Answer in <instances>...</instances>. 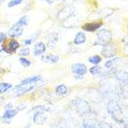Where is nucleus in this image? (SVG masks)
Segmentation results:
<instances>
[{
  "instance_id": "1",
  "label": "nucleus",
  "mask_w": 128,
  "mask_h": 128,
  "mask_svg": "<svg viewBox=\"0 0 128 128\" xmlns=\"http://www.w3.org/2000/svg\"><path fill=\"white\" fill-rule=\"evenodd\" d=\"M38 83H40V82L38 83H27V84H20L19 83L12 89L13 94L15 97H20V96H24L31 91H33L34 89H36L38 85Z\"/></svg>"
},
{
  "instance_id": "2",
  "label": "nucleus",
  "mask_w": 128,
  "mask_h": 128,
  "mask_svg": "<svg viewBox=\"0 0 128 128\" xmlns=\"http://www.w3.org/2000/svg\"><path fill=\"white\" fill-rule=\"evenodd\" d=\"M75 110L78 112V115H87L91 112V106L88 101L82 98H76L73 101Z\"/></svg>"
},
{
  "instance_id": "3",
  "label": "nucleus",
  "mask_w": 128,
  "mask_h": 128,
  "mask_svg": "<svg viewBox=\"0 0 128 128\" xmlns=\"http://www.w3.org/2000/svg\"><path fill=\"white\" fill-rule=\"evenodd\" d=\"M2 47L4 54H7L8 55L15 54L17 50H19L21 49V44L16 38H10L8 39L6 42L0 45Z\"/></svg>"
},
{
  "instance_id": "4",
  "label": "nucleus",
  "mask_w": 128,
  "mask_h": 128,
  "mask_svg": "<svg viewBox=\"0 0 128 128\" xmlns=\"http://www.w3.org/2000/svg\"><path fill=\"white\" fill-rule=\"evenodd\" d=\"M108 111L110 112V116L113 118L115 121L117 122H121V124H124V121L122 119V111L120 106L118 105L117 103H115L113 101H111L108 104Z\"/></svg>"
},
{
  "instance_id": "5",
  "label": "nucleus",
  "mask_w": 128,
  "mask_h": 128,
  "mask_svg": "<svg viewBox=\"0 0 128 128\" xmlns=\"http://www.w3.org/2000/svg\"><path fill=\"white\" fill-rule=\"evenodd\" d=\"M112 38V33L108 29H101L98 30V32L96 34V42L94 44L102 45L110 42Z\"/></svg>"
},
{
  "instance_id": "6",
  "label": "nucleus",
  "mask_w": 128,
  "mask_h": 128,
  "mask_svg": "<svg viewBox=\"0 0 128 128\" xmlns=\"http://www.w3.org/2000/svg\"><path fill=\"white\" fill-rule=\"evenodd\" d=\"M117 50L118 48L116 43L110 41V42L106 43L102 46L101 54L106 58H111V57H114L117 54Z\"/></svg>"
},
{
  "instance_id": "7",
  "label": "nucleus",
  "mask_w": 128,
  "mask_h": 128,
  "mask_svg": "<svg viewBox=\"0 0 128 128\" xmlns=\"http://www.w3.org/2000/svg\"><path fill=\"white\" fill-rule=\"evenodd\" d=\"M103 25L102 21H94V22H85L84 24L82 25V29L85 32H90L94 33L99 30Z\"/></svg>"
},
{
  "instance_id": "8",
  "label": "nucleus",
  "mask_w": 128,
  "mask_h": 128,
  "mask_svg": "<svg viewBox=\"0 0 128 128\" xmlns=\"http://www.w3.org/2000/svg\"><path fill=\"white\" fill-rule=\"evenodd\" d=\"M22 34H24V27H22L17 22L12 24V26L8 30L7 33L8 36H10V38H18L22 36Z\"/></svg>"
},
{
  "instance_id": "9",
  "label": "nucleus",
  "mask_w": 128,
  "mask_h": 128,
  "mask_svg": "<svg viewBox=\"0 0 128 128\" xmlns=\"http://www.w3.org/2000/svg\"><path fill=\"white\" fill-rule=\"evenodd\" d=\"M47 50L46 44L43 41H38L35 43L34 48H33V55L35 57L36 56H42L43 54H45V52Z\"/></svg>"
},
{
  "instance_id": "10",
  "label": "nucleus",
  "mask_w": 128,
  "mask_h": 128,
  "mask_svg": "<svg viewBox=\"0 0 128 128\" xmlns=\"http://www.w3.org/2000/svg\"><path fill=\"white\" fill-rule=\"evenodd\" d=\"M71 71L74 73L75 75L77 76H84V75L87 73L88 69H87V66H86L84 64H82V63H76V64H72L71 66Z\"/></svg>"
},
{
  "instance_id": "11",
  "label": "nucleus",
  "mask_w": 128,
  "mask_h": 128,
  "mask_svg": "<svg viewBox=\"0 0 128 128\" xmlns=\"http://www.w3.org/2000/svg\"><path fill=\"white\" fill-rule=\"evenodd\" d=\"M48 116H47L46 112H38V113H34L33 116V122L35 124L42 125L47 122Z\"/></svg>"
},
{
  "instance_id": "12",
  "label": "nucleus",
  "mask_w": 128,
  "mask_h": 128,
  "mask_svg": "<svg viewBox=\"0 0 128 128\" xmlns=\"http://www.w3.org/2000/svg\"><path fill=\"white\" fill-rule=\"evenodd\" d=\"M59 56L58 55H55V54H44L41 56V61L43 63H46V64H56L59 62Z\"/></svg>"
},
{
  "instance_id": "13",
  "label": "nucleus",
  "mask_w": 128,
  "mask_h": 128,
  "mask_svg": "<svg viewBox=\"0 0 128 128\" xmlns=\"http://www.w3.org/2000/svg\"><path fill=\"white\" fill-rule=\"evenodd\" d=\"M57 39H58V34L56 32H52L50 34H48L46 36V40H47L46 46H48L49 49H54Z\"/></svg>"
},
{
  "instance_id": "14",
  "label": "nucleus",
  "mask_w": 128,
  "mask_h": 128,
  "mask_svg": "<svg viewBox=\"0 0 128 128\" xmlns=\"http://www.w3.org/2000/svg\"><path fill=\"white\" fill-rule=\"evenodd\" d=\"M86 35L84 32L82 31H80L76 34V36L74 38V40H73V43L75 45H82V44H84L86 42Z\"/></svg>"
},
{
  "instance_id": "15",
  "label": "nucleus",
  "mask_w": 128,
  "mask_h": 128,
  "mask_svg": "<svg viewBox=\"0 0 128 128\" xmlns=\"http://www.w3.org/2000/svg\"><path fill=\"white\" fill-rule=\"evenodd\" d=\"M40 80H42V77L40 75H35V76H31V77H27V78H24L20 82V84H27V83H38Z\"/></svg>"
},
{
  "instance_id": "16",
  "label": "nucleus",
  "mask_w": 128,
  "mask_h": 128,
  "mask_svg": "<svg viewBox=\"0 0 128 128\" xmlns=\"http://www.w3.org/2000/svg\"><path fill=\"white\" fill-rule=\"evenodd\" d=\"M19 110H17V108H11V110H5V112L3 113V115L1 116L2 118H4V119H7V120H10V121H11L13 118L18 114Z\"/></svg>"
},
{
  "instance_id": "17",
  "label": "nucleus",
  "mask_w": 128,
  "mask_h": 128,
  "mask_svg": "<svg viewBox=\"0 0 128 128\" xmlns=\"http://www.w3.org/2000/svg\"><path fill=\"white\" fill-rule=\"evenodd\" d=\"M120 61H121V58H119V57H116V58H112V59H110V60L107 61L106 63H105V68H114L117 66V64L120 63Z\"/></svg>"
},
{
  "instance_id": "18",
  "label": "nucleus",
  "mask_w": 128,
  "mask_h": 128,
  "mask_svg": "<svg viewBox=\"0 0 128 128\" xmlns=\"http://www.w3.org/2000/svg\"><path fill=\"white\" fill-rule=\"evenodd\" d=\"M39 35H40V31L36 32L33 36H29V38H27L24 39V40H22V44H24V46H30L34 41H36V39L38 38Z\"/></svg>"
},
{
  "instance_id": "19",
  "label": "nucleus",
  "mask_w": 128,
  "mask_h": 128,
  "mask_svg": "<svg viewBox=\"0 0 128 128\" xmlns=\"http://www.w3.org/2000/svg\"><path fill=\"white\" fill-rule=\"evenodd\" d=\"M115 78H117L119 82L126 83L128 80V75L125 71H118L115 73Z\"/></svg>"
},
{
  "instance_id": "20",
  "label": "nucleus",
  "mask_w": 128,
  "mask_h": 128,
  "mask_svg": "<svg viewBox=\"0 0 128 128\" xmlns=\"http://www.w3.org/2000/svg\"><path fill=\"white\" fill-rule=\"evenodd\" d=\"M68 92V87L64 85V84H59L56 86L55 88V92H56L58 96H66Z\"/></svg>"
},
{
  "instance_id": "21",
  "label": "nucleus",
  "mask_w": 128,
  "mask_h": 128,
  "mask_svg": "<svg viewBox=\"0 0 128 128\" xmlns=\"http://www.w3.org/2000/svg\"><path fill=\"white\" fill-rule=\"evenodd\" d=\"M12 88V84L10 82H0V94L8 92Z\"/></svg>"
},
{
  "instance_id": "22",
  "label": "nucleus",
  "mask_w": 128,
  "mask_h": 128,
  "mask_svg": "<svg viewBox=\"0 0 128 128\" xmlns=\"http://www.w3.org/2000/svg\"><path fill=\"white\" fill-rule=\"evenodd\" d=\"M50 110V108L48 107V106L38 105V106H35V107L31 110V111L34 112V113H38V112H46V111H49Z\"/></svg>"
},
{
  "instance_id": "23",
  "label": "nucleus",
  "mask_w": 128,
  "mask_h": 128,
  "mask_svg": "<svg viewBox=\"0 0 128 128\" xmlns=\"http://www.w3.org/2000/svg\"><path fill=\"white\" fill-rule=\"evenodd\" d=\"M101 61H102V57L100 56V55H97V54L92 55V56H90L89 58H88V62L91 63V64H92L94 66H96V64H100Z\"/></svg>"
},
{
  "instance_id": "24",
  "label": "nucleus",
  "mask_w": 128,
  "mask_h": 128,
  "mask_svg": "<svg viewBox=\"0 0 128 128\" xmlns=\"http://www.w3.org/2000/svg\"><path fill=\"white\" fill-rule=\"evenodd\" d=\"M18 24H20L22 27H24V28L25 26H27L28 25V22H29V19H28V16L27 15H22L21 18L19 19L18 21L16 22Z\"/></svg>"
},
{
  "instance_id": "25",
  "label": "nucleus",
  "mask_w": 128,
  "mask_h": 128,
  "mask_svg": "<svg viewBox=\"0 0 128 128\" xmlns=\"http://www.w3.org/2000/svg\"><path fill=\"white\" fill-rule=\"evenodd\" d=\"M89 72L92 75H94V76L99 75V74H101V72H102V68L99 66L98 64H96V66H92V68H90Z\"/></svg>"
},
{
  "instance_id": "26",
  "label": "nucleus",
  "mask_w": 128,
  "mask_h": 128,
  "mask_svg": "<svg viewBox=\"0 0 128 128\" xmlns=\"http://www.w3.org/2000/svg\"><path fill=\"white\" fill-rule=\"evenodd\" d=\"M19 63H20L21 66H22L24 68H29V66H31V64H32V62L29 60V59H27L26 57H20Z\"/></svg>"
},
{
  "instance_id": "27",
  "label": "nucleus",
  "mask_w": 128,
  "mask_h": 128,
  "mask_svg": "<svg viewBox=\"0 0 128 128\" xmlns=\"http://www.w3.org/2000/svg\"><path fill=\"white\" fill-rule=\"evenodd\" d=\"M31 54V52H30V49H29L28 47H24V48H21L20 50H19V55L20 57H26L30 55Z\"/></svg>"
},
{
  "instance_id": "28",
  "label": "nucleus",
  "mask_w": 128,
  "mask_h": 128,
  "mask_svg": "<svg viewBox=\"0 0 128 128\" xmlns=\"http://www.w3.org/2000/svg\"><path fill=\"white\" fill-rule=\"evenodd\" d=\"M82 127L83 128H100L99 126H97L96 122H90L88 120H84L83 124H82Z\"/></svg>"
},
{
  "instance_id": "29",
  "label": "nucleus",
  "mask_w": 128,
  "mask_h": 128,
  "mask_svg": "<svg viewBox=\"0 0 128 128\" xmlns=\"http://www.w3.org/2000/svg\"><path fill=\"white\" fill-rule=\"evenodd\" d=\"M24 2V0H10V1H8V8H11L17 7Z\"/></svg>"
},
{
  "instance_id": "30",
  "label": "nucleus",
  "mask_w": 128,
  "mask_h": 128,
  "mask_svg": "<svg viewBox=\"0 0 128 128\" xmlns=\"http://www.w3.org/2000/svg\"><path fill=\"white\" fill-rule=\"evenodd\" d=\"M8 40V35L6 33L1 32L0 33V45H2Z\"/></svg>"
},
{
  "instance_id": "31",
  "label": "nucleus",
  "mask_w": 128,
  "mask_h": 128,
  "mask_svg": "<svg viewBox=\"0 0 128 128\" xmlns=\"http://www.w3.org/2000/svg\"><path fill=\"white\" fill-rule=\"evenodd\" d=\"M4 108H5V110H11V108H13V106H12V104L10 103H8L7 104L5 107H4Z\"/></svg>"
},
{
  "instance_id": "32",
  "label": "nucleus",
  "mask_w": 128,
  "mask_h": 128,
  "mask_svg": "<svg viewBox=\"0 0 128 128\" xmlns=\"http://www.w3.org/2000/svg\"><path fill=\"white\" fill-rule=\"evenodd\" d=\"M5 73H7V69L4 68H0V77H2Z\"/></svg>"
},
{
  "instance_id": "33",
  "label": "nucleus",
  "mask_w": 128,
  "mask_h": 128,
  "mask_svg": "<svg viewBox=\"0 0 128 128\" xmlns=\"http://www.w3.org/2000/svg\"><path fill=\"white\" fill-rule=\"evenodd\" d=\"M39 1H44V2H46V3H48V4H52V3H54L55 1H57V0H39Z\"/></svg>"
},
{
  "instance_id": "34",
  "label": "nucleus",
  "mask_w": 128,
  "mask_h": 128,
  "mask_svg": "<svg viewBox=\"0 0 128 128\" xmlns=\"http://www.w3.org/2000/svg\"><path fill=\"white\" fill-rule=\"evenodd\" d=\"M5 102V98L4 97H0V106Z\"/></svg>"
},
{
  "instance_id": "35",
  "label": "nucleus",
  "mask_w": 128,
  "mask_h": 128,
  "mask_svg": "<svg viewBox=\"0 0 128 128\" xmlns=\"http://www.w3.org/2000/svg\"><path fill=\"white\" fill-rule=\"evenodd\" d=\"M4 52H3V50H2V47L0 46V55H2V54H3Z\"/></svg>"
},
{
  "instance_id": "36",
  "label": "nucleus",
  "mask_w": 128,
  "mask_h": 128,
  "mask_svg": "<svg viewBox=\"0 0 128 128\" xmlns=\"http://www.w3.org/2000/svg\"><path fill=\"white\" fill-rule=\"evenodd\" d=\"M31 127V124H28V125H26L25 127H22V128H30Z\"/></svg>"
},
{
  "instance_id": "37",
  "label": "nucleus",
  "mask_w": 128,
  "mask_h": 128,
  "mask_svg": "<svg viewBox=\"0 0 128 128\" xmlns=\"http://www.w3.org/2000/svg\"><path fill=\"white\" fill-rule=\"evenodd\" d=\"M4 2H5V0H0V5H2Z\"/></svg>"
}]
</instances>
